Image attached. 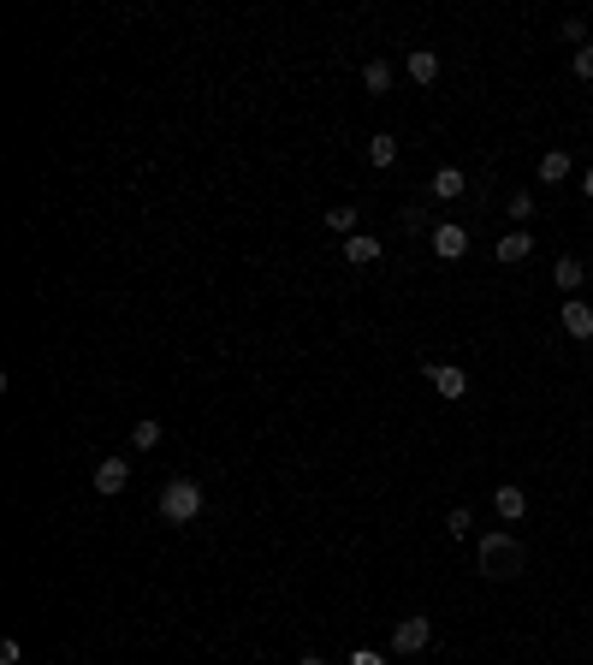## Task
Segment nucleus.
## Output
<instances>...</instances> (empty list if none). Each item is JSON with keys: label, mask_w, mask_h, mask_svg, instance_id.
Returning <instances> with one entry per match:
<instances>
[{"label": "nucleus", "mask_w": 593, "mask_h": 665, "mask_svg": "<svg viewBox=\"0 0 593 665\" xmlns=\"http://www.w3.org/2000/svg\"><path fill=\"white\" fill-rule=\"evenodd\" d=\"M523 540L510 535V529H493V535H480L475 540V570L480 577H493V582H505V577H523Z\"/></svg>", "instance_id": "1"}, {"label": "nucleus", "mask_w": 593, "mask_h": 665, "mask_svg": "<svg viewBox=\"0 0 593 665\" xmlns=\"http://www.w3.org/2000/svg\"><path fill=\"white\" fill-rule=\"evenodd\" d=\"M160 517H167V523H196L202 517V487L172 476V482L160 487Z\"/></svg>", "instance_id": "2"}, {"label": "nucleus", "mask_w": 593, "mask_h": 665, "mask_svg": "<svg viewBox=\"0 0 593 665\" xmlns=\"http://www.w3.org/2000/svg\"><path fill=\"white\" fill-rule=\"evenodd\" d=\"M427 642H433V623L415 612V618H397L392 623V653H422Z\"/></svg>", "instance_id": "3"}, {"label": "nucleus", "mask_w": 593, "mask_h": 665, "mask_svg": "<svg viewBox=\"0 0 593 665\" xmlns=\"http://www.w3.org/2000/svg\"><path fill=\"white\" fill-rule=\"evenodd\" d=\"M422 374L433 381L439 398H463V393H469V374H463L457 363H422Z\"/></svg>", "instance_id": "4"}, {"label": "nucleus", "mask_w": 593, "mask_h": 665, "mask_svg": "<svg viewBox=\"0 0 593 665\" xmlns=\"http://www.w3.org/2000/svg\"><path fill=\"white\" fill-rule=\"evenodd\" d=\"M558 327H564L570 339H593V303H581V298H570L564 309H558Z\"/></svg>", "instance_id": "5"}, {"label": "nucleus", "mask_w": 593, "mask_h": 665, "mask_svg": "<svg viewBox=\"0 0 593 665\" xmlns=\"http://www.w3.org/2000/svg\"><path fill=\"white\" fill-rule=\"evenodd\" d=\"M125 482H131L125 457H101L96 464V494H125Z\"/></svg>", "instance_id": "6"}, {"label": "nucleus", "mask_w": 593, "mask_h": 665, "mask_svg": "<svg viewBox=\"0 0 593 665\" xmlns=\"http://www.w3.org/2000/svg\"><path fill=\"white\" fill-rule=\"evenodd\" d=\"M433 255H445V262H457V255H469V232L457 226V220H445V226H433Z\"/></svg>", "instance_id": "7"}, {"label": "nucleus", "mask_w": 593, "mask_h": 665, "mask_svg": "<svg viewBox=\"0 0 593 665\" xmlns=\"http://www.w3.org/2000/svg\"><path fill=\"white\" fill-rule=\"evenodd\" d=\"M344 262H351V268H368V262H380V238H368V232H351V238H344Z\"/></svg>", "instance_id": "8"}, {"label": "nucleus", "mask_w": 593, "mask_h": 665, "mask_svg": "<svg viewBox=\"0 0 593 665\" xmlns=\"http://www.w3.org/2000/svg\"><path fill=\"white\" fill-rule=\"evenodd\" d=\"M528 250H534V238L528 232H505V238L493 244V255L505 262V268H516V262H528Z\"/></svg>", "instance_id": "9"}, {"label": "nucleus", "mask_w": 593, "mask_h": 665, "mask_svg": "<svg viewBox=\"0 0 593 665\" xmlns=\"http://www.w3.org/2000/svg\"><path fill=\"white\" fill-rule=\"evenodd\" d=\"M404 71H410V84H433V78H439V54H433V48H410Z\"/></svg>", "instance_id": "10"}, {"label": "nucleus", "mask_w": 593, "mask_h": 665, "mask_svg": "<svg viewBox=\"0 0 593 665\" xmlns=\"http://www.w3.org/2000/svg\"><path fill=\"white\" fill-rule=\"evenodd\" d=\"M581 280H588V262H581V255H558V268H552V285H558V291H576Z\"/></svg>", "instance_id": "11"}, {"label": "nucleus", "mask_w": 593, "mask_h": 665, "mask_svg": "<svg viewBox=\"0 0 593 665\" xmlns=\"http://www.w3.org/2000/svg\"><path fill=\"white\" fill-rule=\"evenodd\" d=\"M493 505H498V517H505V523H516V517L528 511V494H523V487H498Z\"/></svg>", "instance_id": "12"}, {"label": "nucleus", "mask_w": 593, "mask_h": 665, "mask_svg": "<svg viewBox=\"0 0 593 665\" xmlns=\"http://www.w3.org/2000/svg\"><path fill=\"white\" fill-rule=\"evenodd\" d=\"M433 197L439 202H457V197H463V167H439L433 172Z\"/></svg>", "instance_id": "13"}, {"label": "nucleus", "mask_w": 593, "mask_h": 665, "mask_svg": "<svg viewBox=\"0 0 593 665\" xmlns=\"http://www.w3.org/2000/svg\"><path fill=\"white\" fill-rule=\"evenodd\" d=\"M368 167H397V137H386V131H380V137H368Z\"/></svg>", "instance_id": "14"}, {"label": "nucleus", "mask_w": 593, "mask_h": 665, "mask_svg": "<svg viewBox=\"0 0 593 665\" xmlns=\"http://www.w3.org/2000/svg\"><path fill=\"white\" fill-rule=\"evenodd\" d=\"M564 179H570V155H564V149L540 155V184H564Z\"/></svg>", "instance_id": "15"}, {"label": "nucleus", "mask_w": 593, "mask_h": 665, "mask_svg": "<svg viewBox=\"0 0 593 665\" xmlns=\"http://www.w3.org/2000/svg\"><path fill=\"white\" fill-rule=\"evenodd\" d=\"M362 84L374 89V96H386V89H392V66H386V60H368V66H362Z\"/></svg>", "instance_id": "16"}, {"label": "nucleus", "mask_w": 593, "mask_h": 665, "mask_svg": "<svg viewBox=\"0 0 593 665\" xmlns=\"http://www.w3.org/2000/svg\"><path fill=\"white\" fill-rule=\"evenodd\" d=\"M326 232H356V208H351V202H333V208H326Z\"/></svg>", "instance_id": "17"}, {"label": "nucleus", "mask_w": 593, "mask_h": 665, "mask_svg": "<svg viewBox=\"0 0 593 665\" xmlns=\"http://www.w3.org/2000/svg\"><path fill=\"white\" fill-rule=\"evenodd\" d=\"M131 446H137V452H155V446H160V422H137V428H131Z\"/></svg>", "instance_id": "18"}, {"label": "nucleus", "mask_w": 593, "mask_h": 665, "mask_svg": "<svg viewBox=\"0 0 593 665\" xmlns=\"http://www.w3.org/2000/svg\"><path fill=\"white\" fill-rule=\"evenodd\" d=\"M510 220H516V226L534 220V197H528V190H510Z\"/></svg>", "instance_id": "19"}, {"label": "nucleus", "mask_w": 593, "mask_h": 665, "mask_svg": "<svg viewBox=\"0 0 593 665\" xmlns=\"http://www.w3.org/2000/svg\"><path fill=\"white\" fill-rule=\"evenodd\" d=\"M469 529H475V517H469V511H463V505H457V511H452V517H445V535H452V540H463V535H469Z\"/></svg>", "instance_id": "20"}, {"label": "nucleus", "mask_w": 593, "mask_h": 665, "mask_svg": "<svg viewBox=\"0 0 593 665\" xmlns=\"http://www.w3.org/2000/svg\"><path fill=\"white\" fill-rule=\"evenodd\" d=\"M558 36H564V42H581V48H588V24H581V18H564V24H558Z\"/></svg>", "instance_id": "21"}, {"label": "nucleus", "mask_w": 593, "mask_h": 665, "mask_svg": "<svg viewBox=\"0 0 593 665\" xmlns=\"http://www.w3.org/2000/svg\"><path fill=\"white\" fill-rule=\"evenodd\" d=\"M576 78H588V84H593V42L576 48Z\"/></svg>", "instance_id": "22"}, {"label": "nucleus", "mask_w": 593, "mask_h": 665, "mask_svg": "<svg viewBox=\"0 0 593 665\" xmlns=\"http://www.w3.org/2000/svg\"><path fill=\"white\" fill-rule=\"evenodd\" d=\"M404 226H410V232H433V220H427V208H410V214H404Z\"/></svg>", "instance_id": "23"}, {"label": "nucleus", "mask_w": 593, "mask_h": 665, "mask_svg": "<svg viewBox=\"0 0 593 665\" xmlns=\"http://www.w3.org/2000/svg\"><path fill=\"white\" fill-rule=\"evenodd\" d=\"M351 665H386V653H374V648H356V653H351Z\"/></svg>", "instance_id": "24"}, {"label": "nucleus", "mask_w": 593, "mask_h": 665, "mask_svg": "<svg viewBox=\"0 0 593 665\" xmlns=\"http://www.w3.org/2000/svg\"><path fill=\"white\" fill-rule=\"evenodd\" d=\"M18 653H24V648H18V642H13V636L0 642V665H18Z\"/></svg>", "instance_id": "25"}, {"label": "nucleus", "mask_w": 593, "mask_h": 665, "mask_svg": "<svg viewBox=\"0 0 593 665\" xmlns=\"http://www.w3.org/2000/svg\"><path fill=\"white\" fill-rule=\"evenodd\" d=\"M581 197H588V202H593V167H588V179H581Z\"/></svg>", "instance_id": "26"}, {"label": "nucleus", "mask_w": 593, "mask_h": 665, "mask_svg": "<svg viewBox=\"0 0 593 665\" xmlns=\"http://www.w3.org/2000/svg\"><path fill=\"white\" fill-rule=\"evenodd\" d=\"M296 665H326V660H321V653H309V660H296Z\"/></svg>", "instance_id": "27"}]
</instances>
